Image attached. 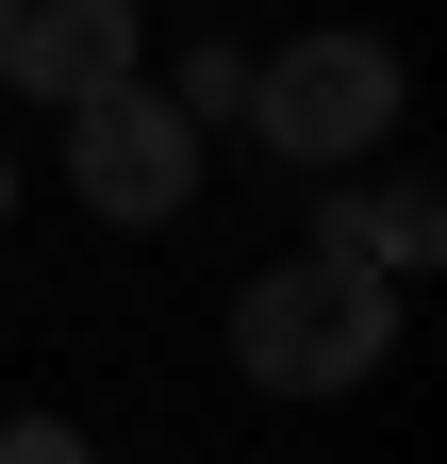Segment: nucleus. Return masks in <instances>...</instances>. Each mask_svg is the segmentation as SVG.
Segmentation results:
<instances>
[{
	"label": "nucleus",
	"mask_w": 447,
	"mask_h": 464,
	"mask_svg": "<svg viewBox=\"0 0 447 464\" xmlns=\"http://www.w3.org/2000/svg\"><path fill=\"white\" fill-rule=\"evenodd\" d=\"M381 348H398V282L348 249H299L233 299V365L265 398H348V382H381Z\"/></svg>",
	"instance_id": "obj_1"
},
{
	"label": "nucleus",
	"mask_w": 447,
	"mask_h": 464,
	"mask_svg": "<svg viewBox=\"0 0 447 464\" xmlns=\"http://www.w3.org/2000/svg\"><path fill=\"white\" fill-rule=\"evenodd\" d=\"M67 183H83V216L166 232V216L199 199V116L166 100V83H83L67 100Z\"/></svg>",
	"instance_id": "obj_2"
},
{
	"label": "nucleus",
	"mask_w": 447,
	"mask_h": 464,
	"mask_svg": "<svg viewBox=\"0 0 447 464\" xmlns=\"http://www.w3.org/2000/svg\"><path fill=\"white\" fill-rule=\"evenodd\" d=\"M249 133L282 150V166H348L398 133V50L381 34H299L282 67H249Z\"/></svg>",
	"instance_id": "obj_3"
},
{
	"label": "nucleus",
	"mask_w": 447,
	"mask_h": 464,
	"mask_svg": "<svg viewBox=\"0 0 447 464\" xmlns=\"http://www.w3.org/2000/svg\"><path fill=\"white\" fill-rule=\"evenodd\" d=\"M0 83H33V100L133 83V0H0Z\"/></svg>",
	"instance_id": "obj_4"
},
{
	"label": "nucleus",
	"mask_w": 447,
	"mask_h": 464,
	"mask_svg": "<svg viewBox=\"0 0 447 464\" xmlns=\"http://www.w3.org/2000/svg\"><path fill=\"white\" fill-rule=\"evenodd\" d=\"M315 249H348V266H381V282H414V266L447 249V199H431V183H365V199H331Z\"/></svg>",
	"instance_id": "obj_5"
},
{
	"label": "nucleus",
	"mask_w": 447,
	"mask_h": 464,
	"mask_svg": "<svg viewBox=\"0 0 447 464\" xmlns=\"http://www.w3.org/2000/svg\"><path fill=\"white\" fill-rule=\"evenodd\" d=\"M166 100H183V116H199V133H215V116H249V67H233V50H199V67H183V83H166Z\"/></svg>",
	"instance_id": "obj_6"
},
{
	"label": "nucleus",
	"mask_w": 447,
	"mask_h": 464,
	"mask_svg": "<svg viewBox=\"0 0 447 464\" xmlns=\"http://www.w3.org/2000/svg\"><path fill=\"white\" fill-rule=\"evenodd\" d=\"M0 464H100V448H83L67 415H17V431H0Z\"/></svg>",
	"instance_id": "obj_7"
},
{
	"label": "nucleus",
	"mask_w": 447,
	"mask_h": 464,
	"mask_svg": "<svg viewBox=\"0 0 447 464\" xmlns=\"http://www.w3.org/2000/svg\"><path fill=\"white\" fill-rule=\"evenodd\" d=\"M0 216H17V150H0Z\"/></svg>",
	"instance_id": "obj_8"
}]
</instances>
